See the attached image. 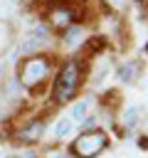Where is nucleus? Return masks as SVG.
Returning <instances> with one entry per match:
<instances>
[{"label": "nucleus", "instance_id": "obj_12", "mask_svg": "<svg viewBox=\"0 0 148 158\" xmlns=\"http://www.w3.org/2000/svg\"><path fill=\"white\" fill-rule=\"evenodd\" d=\"M76 37H81L79 25H69V30H67V35H64V42H67V44H76V42H79Z\"/></svg>", "mask_w": 148, "mask_h": 158}, {"label": "nucleus", "instance_id": "obj_6", "mask_svg": "<svg viewBox=\"0 0 148 158\" xmlns=\"http://www.w3.org/2000/svg\"><path fill=\"white\" fill-rule=\"evenodd\" d=\"M91 106H94V99H91V96H81V99H76V101L72 104V109H69V118H72L74 123H79L84 116H89Z\"/></svg>", "mask_w": 148, "mask_h": 158}, {"label": "nucleus", "instance_id": "obj_5", "mask_svg": "<svg viewBox=\"0 0 148 158\" xmlns=\"http://www.w3.org/2000/svg\"><path fill=\"white\" fill-rule=\"evenodd\" d=\"M74 131H76V123H74L69 116H59V118L54 121V126H52V136H54L57 141H67V138H72Z\"/></svg>", "mask_w": 148, "mask_h": 158}, {"label": "nucleus", "instance_id": "obj_10", "mask_svg": "<svg viewBox=\"0 0 148 158\" xmlns=\"http://www.w3.org/2000/svg\"><path fill=\"white\" fill-rule=\"evenodd\" d=\"M72 12L67 10V7H59V10H54L52 12V25H57V27H69L72 25Z\"/></svg>", "mask_w": 148, "mask_h": 158}, {"label": "nucleus", "instance_id": "obj_4", "mask_svg": "<svg viewBox=\"0 0 148 158\" xmlns=\"http://www.w3.org/2000/svg\"><path fill=\"white\" fill-rule=\"evenodd\" d=\"M44 133H47V118L32 116V118H27V121L15 131V138H17L20 143H39V141L44 138Z\"/></svg>", "mask_w": 148, "mask_h": 158}, {"label": "nucleus", "instance_id": "obj_2", "mask_svg": "<svg viewBox=\"0 0 148 158\" xmlns=\"http://www.w3.org/2000/svg\"><path fill=\"white\" fill-rule=\"evenodd\" d=\"M49 74H52V59L47 54L37 52V54H30L22 59V64L17 69V84L35 91L37 86H42L49 79Z\"/></svg>", "mask_w": 148, "mask_h": 158}, {"label": "nucleus", "instance_id": "obj_1", "mask_svg": "<svg viewBox=\"0 0 148 158\" xmlns=\"http://www.w3.org/2000/svg\"><path fill=\"white\" fill-rule=\"evenodd\" d=\"M81 79H84L81 59H79V57L67 59V62L59 67V72H57V77H54V81H52V101L59 104V106H62V104H69V101L79 94Z\"/></svg>", "mask_w": 148, "mask_h": 158}, {"label": "nucleus", "instance_id": "obj_8", "mask_svg": "<svg viewBox=\"0 0 148 158\" xmlns=\"http://www.w3.org/2000/svg\"><path fill=\"white\" fill-rule=\"evenodd\" d=\"M138 121H141V109L138 106H128L123 111V116H121V126L126 131H136L138 128Z\"/></svg>", "mask_w": 148, "mask_h": 158}, {"label": "nucleus", "instance_id": "obj_13", "mask_svg": "<svg viewBox=\"0 0 148 158\" xmlns=\"http://www.w3.org/2000/svg\"><path fill=\"white\" fill-rule=\"evenodd\" d=\"M52 158H74V156L67 151V153H57V156H52Z\"/></svg>", "mask_w": 148, "mask_h": 158}, {"label": "nucleus", "instance_id": "obj_14", "mask_svg": "<svg viewBox=\"0 0 148 158\" xmlns=\"http://www.w3.org/2000/svg\"><path fill=\"white\" fill-rule=\"evenodd\" d=\"M138 146H141V148L146 151V136H138Z\"/></svg>", "mask_w": 148, "mask_h": 158}, {"label": "nucleus", "instance_id": "obj_3", "mask_svg": "<svg viewBox=\"0 0 148 158\" xmlns=\"http://www.w3.org/2000/svg\"><path fill=\"white\" fill-rule=\"evenodd\" d=\"M109 143H111V136L106 133V128L96 126L89 131H79V136L72 138L69 143V153L74 158H96L109 148Z\"/></svg>", "mask_w": 148, "mask_h": 158}, {"label": "nucleus", "instance_id": "obj_9", "mask_svg": "<svg viewBox=\"0 0 148 158\" xmlns=\"http://www.w3.org/2000/svg\"><path fill=\"white\" fill-rule=\"evenodd\" d=\"M47 42H42V40H37V37H32V35H27L22 42H20V54L22 57H30V54H37L42 47H44Z\"/></svg>", "mask_w": 148, "mask_h": 158}, {"label": "nucleus", "instance_id": "obj_11", "mask_svg": "<svg viewBox=\"0 0 148 158\" xmlns=\"http://www.w3.org/2000/svg\"><path fill=\"white\" fill-rule=\"evenodd\" d=\"M30 35L37 37V40H42V42H49V27H47V25H35V27L30 30Z\"/></svg>", "mask_w": 148, "mask_h": 158}, {"label": "nucleus", "instance_id": "obj_7", "mask_svg": "<svg viewBox=\"0 0 148 158\" xmlns=\"http://www.w3.org/2000/svg\"><path fill=\"white\" fill-rule=\"evenodd\" d=\"M136 72H138V62L128 59V62H123V64L116 67V79L121 84H133L136 81Z\"/></svg>", "mask_w": 148, "mask_h": 158}]
</instances>
